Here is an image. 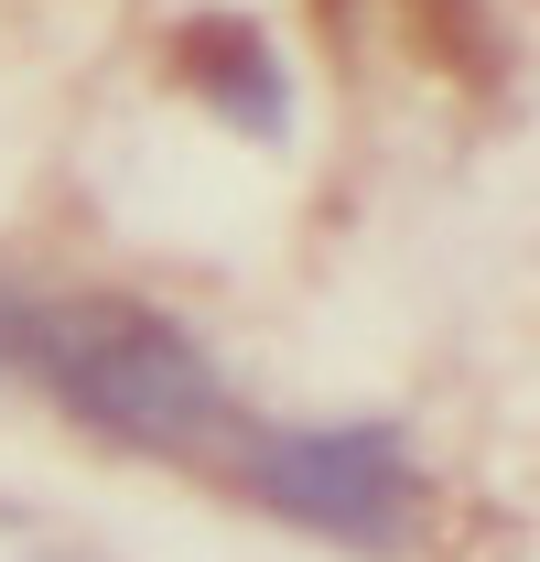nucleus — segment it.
I'll return each instance as SVG.
<instances>
[{"label":"nucleus","mask_w":540,"mask_h":562,"mask_svg":"<svg viewBox=\"0 0 540 562\" xmlns=\"http://www.w3.org/2000/svg\"><path fill=\"white\" fill-rule=\"evenodd\" d=\"M44 401H66L87 432L131 443V454H195L227 432V390L195 357V336L151 303L120 292H44V347H33Z\"/></svg>","instance_id":"obj_1"},{"label":"nucleus","mask_w":540,"mask_h":562,"mask_svg":"<svg viewBox=\"0 0 540 562\" xmlns=\"http://www.w3.org/2000/svg\"><path fill=\"white\" fill-rule=\"evenodd\" d=\"M238 476L260 508H281L292 530H325L346 552H390L421 508L410 476V443L390 422H325V432H249L238 443Z\"/></svg>","instance_id":"obj_2"},{"label":"nucleus","mask_w":540,"mask_h":562,"mask_svg":"<svg viewBox=\"0 0 540 562\" xmlns=\"http://www.w3.org/2000/svg\"><path fill=\"white\" fill-rule=\"evenodd\" d=\"M33 347H44V292L0 281V379H33Z\"/></svg>","instance_id":"obj_4"},{"label":"nucleus","mask_w":540,"mask_h":562,"mask_svg":"<svg viewBox=\"0 0 540 562\" xmlns=\"http://www.w3.org/2000/svg\"><path fill=\"white\" fill-rule=\"evenodd\" d=\"M173 76L195 87L216 120H238V131H260V140L292 131V66L270 55L260 22H184V44H173Z\"/></svg>","instance_id":"obj_3"}]
</instances>
